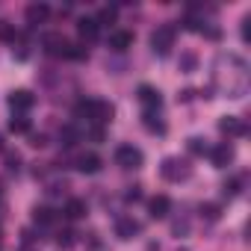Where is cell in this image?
Wrapping results in <instances>:
<instances>
[{"instance_id": "obj_1", "label": "cell", "mask_w": 251, "mask_h": 251, "mask_svg": "<svg viewBox=\"0 0 251 251\" xmlns=\"http://www.w3.org/2000/svg\"><path fill=\"white\" fill-rule=\"evenodd\" d=\"M77 118H86V121H95V124H109L112 121V106L106 100H98V98H86L74 106Z\"/></svg>"}, {"instance_id": "obj_2", "label": "cell", "mask_w": 251, "mask_h": 251, "mask_svg": "<svg viewBox=\"0 0 251 251\" xmlns=\"http://www.w3.org/2000/svg\"><path fill=\"white\" fill-rule=\"evenodd\" d=\"M189 163L186 160H180V157H166L163 160V166H160V175L169 180V183H180V180H186L189 177Z\"/></svg>"}, {"instance_id": "obj_3", "label": "cell", "mask_w": 251, "mask_h": 251, "mask_svg": "<svg viewBox=\"0 0 251 251\" xmlns=\"http://www.w3.org/2000/svg\"><path fill=\"white\" fill-rule=\"evenodd\" d=\"M172 45H175V27H157L151 33V50L157 56H169Z\"/></svg>"}, {"instance_id": "obj_4", "label": "cell", "mask_w": 251, "mask_h": 251, "mask_svg": "<svg viewBox=\"0 0 251 251\" xmlns=\"http://www.w3.org/2000/svg\"><path fill=\"white\" fill-rule=\"evenodd\" d=\"M115 163H118L121 169H139V166L145 163V157H142V151L133 148V145H118V148H115Z\"/></svg>"}, {"instance_id": "obj_5", "label": "cell", "mask_w": 251, "mask_h": 251, "mask_svg": "<svg viewBox=\"0 0 251 251\" xmlns=\"http://www.w3.org/2000/svg\"><path fill=\"white\" fill-rule=\"evenodd\" d=\"M139 103H142V109L145 112H160V106H163V95H160V89H154V86H139Z\"/></svg>"}, {"instance_id": "obj_6", "label": "cell", "mask_w": 251, "mask_h": 251, "mask_svg": "<svg viewBox=\"0 0 251 251\" xmlns=\"http://www.w3.org/2000/svg\"><path fill=\"white\" fill-rule=\"evenodd\" d=\"M33 103H36V98H33V92H27V89H15V92L9 95V106H12V112H18V115H27V112L33 109Z\"/></svg>"}, {"instance_id": "obj_7", "label": "cell", "mask_w": 251, "mask_h": 251, "mask_svg": "<svg viewBox=\"0 0 251 251\" xmlns=\"http://www.w3.org/2000/svg\"><path fill=\"white\" fill-rule=\"evenodd\" d=\"M139 233H142V225H139L136 219H130V216H124V219L115 222V236L124 239V242L133 239V236H139Z\"/></svg>"}, {"instance_id": "obj_8", "label": "cell", "mask_w": 251, "mask_h": 251, "mask_svg": "<svg viewBox=\"0 0 251 251\" xmlns=\"http://www.w3.org/2000/svg\"><path fill=\"white\" fill-rule=\"evenodd\" d=\"M100 166H103V160L95 151H86L77 157V172H83V175H95V172H100Z\"/></svg>"}, {"instance_id": "obj_9", "label": "cell", "mask_w": 251, "mask_h": 251, "mask_svg": "<svg viewBox=\"0 0 251 251\" xmlns=\"http://www.w3.org/2000/svg\"><path fill=\"white\" fill-rule=\"evenodd\" d=\"M219 130L227 133V136H245V133H248V127H245L236 115H225V118L219 121Z\"/></svg>"}, {"instance_id": "obj_10", "label": "cell", "mask_w": 251, "mask_h": 251, "mask_svg": "<svg viewBox=\"0 0 251 251\" xmlns=\"http://www.w3.org/2000/svg\"><path fill=\"white\" fill-rule=\"evenodd\" d=\"M130 45H133V33H127V30H112L109 33V48L115 53H124Z\"/></svg>"}, {"instance_id": "obj_11", "label": "cell", "mask_w": 251, "mask_h": 251, "mask_svg": "<svg viewBox=\"0 0 251 251\" xmlns=\"http://www.w3.org/2000/svg\"><path fill=\"white\" fill-rule=\"evenodd\" d=\"M210 157H213V166H216V169H227V166L233 163V157H236V154H233V148L225 142V145H216Z\"/></svg>"}, {"instance_id": "obj_12", "label": "cell", "mask_w": 251, "mask_h": 251, "mask_svg": "<svg viewBox=\"0 0 251 251\" xmlns=\"http://www.w3.org/2000/svg\"><path fill=\"white\" fill-rule=\"evenodd\" d=\"M169 210H172L169 195H154V198L148 201V213H151V219H166Z\"/></svg>"}, {"instance_id": "obj_13", "label": "cell", "mask_w": 251, "mask_h": 251, "mask_svg": "<svg viewBox=\"0 0 251 251\" xmlns=\"http://www.w3.org/2000/svg\"><path fill=\"white\" fill-rule=\"evenodd\" d=\"M142 124L145 130L154 133V136H166V121L160 118V112H142Z\"/></svg>"}, {"instance_id": "obj_14", "label": "cell", "mask_w": 251, "mask_h": 251, "mask_svg": "<svg viewBox=\"0 0 251 251\" xmlns=\"http://www.w3.org/2000/svg\"><path fill=\"white\" fill-rule=\"evenodd\" d=\"M48 15H50V6H48V3H30V6H27V24H30V27L42 24Z\"/></svg>"}, {"instance_id": "obj_15", "label": "cell", "mask_w": 251, "mask_h": 251, "mask_svg": "<svg viewBox=\"0 0 251 251\" xmlns=\"http://www.w3.org/2000/svg\"><path fill=\"white\" fill-rule=\"evenodd\" d=\"M42 42H45V50H48V53H53V56H65V48H68V42H65L62 36H56V33H48Z\"/></svg>"}, {"instance_id": "obj_16", "label": "cell", "mask_w": 251, "mask_h": 251, "mask_svg": "<svg viewBox=\"0 0 251 251\" xmlns=\"http://www.w3.org/2000/svg\"><path fill=\"white\" fill-rule=\"evenodd\" d=\"M65 219H71V222H77V219H83L86 213H89V207H86V201L83 198H71L68 204H65Z\"/></svg>"}, {"instance_id": "obj_17", "label": "cell", "mask_w": 251, "mask_h": 251, "mask_svg": "<svg viewBox=\"0 0 251 251\" xmlns=\"http://www.w3.org/2000/svg\"><path fill=\"white\" fill-rule=\"evenodd\" d=\"M77 33L83 36V39H98V33H100V24L95 21V18H80V24H77Z\"/></svg>"}, {"instance_id": "obj_18", "label": "cell", "mask_w": 251, "mask_h": 251, "mask_svg": "<svg viewBox=\"0 0 251 251\" xmlns=\"http://www.w3.org/2000/svg\"><path fill=\"white\" fill-rule=\"evenodd\" d=\"M177 68H180L183 74H192V71H198V56H195L192 50L180 53V59H177Z\"/></svg>"}, {"instance_id": "obj_19", "label": "cell", "mask_w": 251, "mask_h": 251, "mask_svg": "<svg viewBox=\"0 0 251 251\" xmlns=\"http://www.w3.org/2000/svg\"><path fill=\"white\" fill-rule=\"evenodd\" d=\"M186 148H189V154H195V157H204V154H207V139H201V136H192V139H186Z\"/></svg>"}, {"instance_id": "obj_20", "label": "cell", "mask_w": 251, "mask_h": 251, "mask_svg": "<svg viewBox=\"0 0 251 251\" xmlns=\"http://www.w3.org/2000/svg\"><path fill=\"white\" fill-rule=\"evenodd\" d=\"M201 216H204L207 222H219V219H222V207L213 204V201H207V204H201Z\"/></svg>"}, {"instance_id": "obj_21", "label": "cell", "mask_w": 251, "mask_h": 251, "mask_svg": "<svg viewBox=\"0 0 251 251\" xmlns=\"http://www.w3.org/2000/svg\"><path fill=\"white\" fill-rule=\"evenodd\" d=\"M33 222L36 225H50L53 222V210L50 207H36L33 210Z\"/></svg>"}, {"instance_id": "obj_22", "label": "cell", "mask_w": 251, "mask_h": 251, "mask_svg": "<svg viewBox=\"0 0 251 251\" xmlns=\"http://www.w3.org/2000/svg\"><path fill=\"white\" fill-rule=\"evenodd\" d=\"M9 130H12V133H27V130H30V118H27V115H15V118L9 121Z\"/></svg>"}, {"instance_id": "obj_23", "label": "cell", "mask_w": 251, "mask_h": 251, "mask_svg": "<svg viewBox=\"0 0 251 251\" xmlns=\"http://www.w3.org/2000/svg\"><path fill=\"white\" fill-rule=\"evenodd\" d=\"M59 139H62V145L65 148H71V145H77V139H80V133L71 127V124H68V127H62V133H59Z\"/></svg>"}, {"instance_id": "obj_24", "label": "cell", "mask_w": 251, "mask_h": 251, "mask_svg": "<svg viewBox=\"0 0 251 251\" xmlns=\"http://www.w3.org/2000/svg\"><path fill=\"white\" fill-rule=\"evenodd\" d=\"M115 15H118V12H115L112 6H103V9L98 12V18H95V21H98V24H112V21H115Z\"/></svg>"}, {"instance_id": "obj_25", "label": "cell", "mask_w": 251, "mask_h": 251, "mask_svg": "<svg viewBox=\"0 0 251 251\" xmlns=\"http://www.w3.org/2000/svg\"><path fill=\"white\" fill-rule=\"evenodd\" d=\"M65 59H86V48H80V45H68V48H65Z\"/></svg>"}, {"instance_id": "obj_26", "label": "cell", "mask_w": 251, "mask_h": 251, "mask_svg": "<svg viewBox=\"0 0 251 251\" xmlns=\"http://www.w3.org/2000/svg\"><path fill=\"white\" fill-rule=\"evenodd\" d=\"M239 183H242L239 177H233V180H227V183L222 186V189H225V195H227V198H233V195H239Z\"/></svg>"}, {"instance_id": "obj_27", "label": "cell", "mask_w": 251, "mask_h": 251, "mask_svg": "<svg viewBox=\"0 0 251 251\" xmlns=\"http://www.w3.org/2000/svg\"><path fill=\"white\" fill-rule=\"evenodd\" d=\"M74 242V233L71 230H59L56 233V245H71Z\"/></svg>"}, {"instance_id": "obj_28", "label": "cell", "mask_w": 251, "mask_h": 251, "mask_svg": "<svg viewBox=\"0 0 251 251\" xmlns=\"http://www.w3.org/2000/svg\"><path fill=\"white\" fill-rule=\"evenodd\" d=\"M0 39H3V42H15V39H18V33H15L12 27H0Z\"/></svg>"}, {"instance_id": "obj_29", "label": "cell", "mask_w": 251, "mask_h": 251, "mask_svg": "<svg viewBox=\"0 0 251 251\" xmlns=\"http://www.w3.org/2000/svg\"><path fill=\"white\" fill-rule=\"evenodd\" d=\"M139 198H142V189L139 186H130L127 192H124V201H139Z\"/></svg>"}, {"instance_id": "obj_30", "label": "cell", "mask_w": 251, "mask_h": 251, "mask_svg": "<svg viewBox=\"0 0 251 251\" xmlns=\"http://www.w3.org/2000/svg\"><path fill=\"white\" fill-rule=\"evenodd\" d=\"M172 230H175L177 236H180V233H189V222H186V219H183V222H175V225H172Z\"/></svg>"}, {"instance_id": "obj_31", "label": "cell", "mask_w": 251, "mask_h": 251, "mask_svg": "<svg viewBox=\"0 0 251 251\" xmlns=\"http://www.w3.org/2000/svg\"><path fill=\"white\" fill-rule=\"evenodd\" d=\"M18 163H21V157H18V154H6V166H9L12 172H18Z\"/></svg>"}, {"instance_id": "obj_32", "label": "cell", "mask_w": 251, "mask_h": 251, "mask_svg": "<svg viewBox=\"0 0 251 251\" xmlns=\"http://www.w3.org/2000/svg\"><path fill=\"white\" fill-rule=\"evenodd\" d=\"M89 251H106V248H103V245H100V239H98V236H95V233H92V236H89Z\"/></svg>"}]
</instances>
